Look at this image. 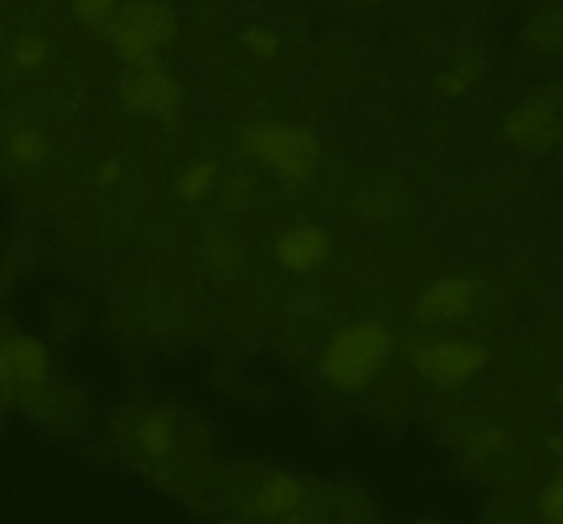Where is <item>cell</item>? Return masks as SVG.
<instances>
[{
  "label": "cell",
  "instance_id": "obj_19",
  "mask_svg": "<svg viewBox=\"0 0 563 524\" xmlns=\"http://www.w3.org/2000/svg\"><path fill=\"white\" fill-rule=\"evenodd\" d=\"M539 509L550 524H563V470L548 483L542 500H539Z\"/></svg>",
  "mask_w": 563,
  "mask_h": 524
},
{
  "label": "cell",
  "instance_id": "obj_6",
  "mask_svg": "<svg viewBox=\"0 0 563 524\" xmlns=\"http://www.w3.org/2000/svg\"><path fill=\"white\" fill-rule=\"evenodd\" d=\"M179 86L174 77L165 75L157 64L135 66L124 75L119 86V99L130 113L141 115H170L179 108Z\"/></svg>",
  "mask_w": 563,
  "mask_h": 524
},
{
  "label": "cell",
  "instance_id": "obj_17",
  "mask_svg": "<svg viewBox=\"0 0 563 524\" xmlns=\"http://www.w3.org/2000/svg\"><path fill=\"white\" fill-rule=\"evenodd\" d=\"M297 500V487L286 478H278V481L267 483L262 492V511L264 514H284L295 505Z\"/></svg>",
  "mask_w": 563,
  "mask_h": 524
},
{
  "label": "cell",
  "instance_id": "obj_10",
  "mask_svg": "<svg viewBox=\"0 0 563 524\" xmlns=\"http://www.w3.org/2000/svg\"><path fill=\"white\" fill-rule=\"evenodd\" d=\"M528 44L542 53H559L563 49V9H542L526 31Z\"/></svg>",
  "mask_w": 563,
  "mask_h": 524
},
{
  "label": "cell",
  "instance_id": "obj_8",
  "mask_svg": "<svg viewBox=\"0 0 563 524\" xmlns=\"http://www.w3.org/2000/svg\"><path fill=\"white\" fill-rule=\"evenodd\" d=\"M275 253L286 269L308 272L330 256V236L319 225H295L280 234Z\"/></svg>",
  "mask_w": 563,
  "mask_h": 524
},
{
  "label": "cell",
  "instance_id": "obj_15",
  "mask_svg": "<svg viewBox=\"0 0 563 524\" xmlns=\"http://www.w3.org/2000/svg\"><path fill=\"white\" fill-rule=\"evenodd\" d=\"M121 0H75V14L82 25H108L119 14Z\"/></svg>",
  "mask_w": 563,
  "mask_h": 524
},
{
  "label": "cell",
  "instance_id": "obj_13",
  "mask_svg": "<svg viewBox=\"0 0 563 524\" xmlns=\"http://www.w3.org/2000/svg\"><path fill=\"white\" fill-rule=\"evenodd\" d=\"M9 154L20 165H38L49 154V143L42 132L25 126V130H16L14 135H11Z\"/></svg>",
  "mask_w": 563,
  "mask_h": 524
},
{
  "label": "cell",
  "instance_id": "obj_3",
  "mask_svg": "<svg viewBox=\"0 0 563 524\" xmlns=\"http://www.w3.org/2000/svg\"><path fill=\"white\" fill-rule=\"evenodd\" d=\"M247 152L275 170L284 181H306L313 174L319 159V146L313 135L302 126L284 121H264L247 130Z\"/></svg>",
  "mask_w": 563,
  "mask_h": 524
},
{
  "label": "cell",
  "instance_id": "obj_20",
  "mask_svg": "<svg viewBox=\"0 0 563 524\" xmlns=\"http://www.w3.org/2000/svg\"><path fill=\"white\" fill-rule=\"evenodd\" d=\"M115 176H119V165H102V170H99V181H113Z\"/></svg>",
  "mask_w": 563,
  "mask_h": 524
},
{
  "label": "cell",
  "instance_id": "obj_4",
  "mask_svg": "<svg viewBox=\"0 0 563 524\" xmlns=\"http://www.w3.org/2000/svg\"><path fill=\"white\" fill-rule=\"evenodd\" d=\"M563 88L544 86L522 99L506 119L504 130L511 143L526 152H548L563 137Z\"/></svg>",
  "mask_w": 563,
  "mask_h": 524
},
{
  "label": "cell",
  "instance_id": "obj_1",
  "mask_svg": "<svg viewBox=\"0 0 563 524\" xmlns=\"http://www.w3.org/2000/svg\"><path fill=\"white\" fill-rule=\"evenodd\" d=\"M390 352V335L377 322H357L344 327L324 349L322 371L335 388L361 390L377 377Z\"/></svg>",
  "mask_w": 563,
  "mask_h": 524
},
{
  "label": "cell",
  "instance_id": "obj_18",
  "mask_svg": "<svg viewBox=\"0 0 563 524\" xmlns=\"http://www.w3.org/2000/svg\"><path fill=\"white\" fill-rule=\"evenodd\" d=\"M242 44H245L253 55H258V58H273L280 47L278 38H275V33L267 31V27H262V25L245 27V33H242Z\"/></svg>",
  "mask_w": 563,
  "mask_h": 524
},
{
  "label": "cell",
  "instance_id": "obj_12",
  "mask_svg": "<svg viewBox=\"0 0 563 524\" xmlns=\"http://www.w3.org/2000/svg\"><path fill=\"white\" fill-rule=\"evenodd\" d=\"M484 75V58L476 53H465L460 60H456L454 66H451L449 71H445L443 77H440V91L445 93V97H460V93H465L467 88L473 86V82L478 80V77Z\"/></svg>",
  "mask_w": 563,
  "mask_h": 524
},
{
  "label": "cell",
  "instance_id": "obj_7",
  "mask_svg": "<svg viewBox=\"0 0 563 524\" xmlns=\"http://www.w3.org/2000/svg\"><path fill=\"white\" fill-rule=\"evenodd\" d=\"M0 374H3V388H33L47 377V352L33 338H9L3 344L0 357Z\"/></svg>",
  "mask_w": 563,
  "mask_h": 524
},
{
  "label": "cell",
  "instance_id": "obj_11",
  "mask_svg": "<svg viewBox=\"0 0 563 524\" xmlns=\"http://www.w3.org/2000/svg\"><path fill=\"white\" fill-rule=\"evenodd\" d=\"M214 179H218V168H214V163L201 159V163H192L181 170L179 179H176L174 190L181 201H190V203L203 201V198L212 192Z\"/></svg>",
  "mask_w": 563,
  "mask_h": 524
},
{
  "label": "cell",
  "instance_id": "obj_14",
  "mask_svg": "<svg viewBox=\"0 0 563 524\" xmlns=\"http://www.w3.org/2000/svg\"><path fill=\"white\" fill-rule=\"evenodd\" d=\"M47 38L36 36V33H20V36L14 38V44H11V58H14V64L25 71L38 69V66L47 60Z\"/></svg>",
  "mask_w": 563,
  "mask_h": 524
},
{
  "label": "cell",
  "instance_id": "obj_5",
  "mask_svg": "<svg viewBox=\"0 0 563 524\" xmlns=\"http://www.w3.org/2000/svg\"><path fill=\"white\" fill-rule=\"evenodd\" d=\"M487 363V349L471 341H438L416 349L418 371L434 384H462L484 368Z\"/></svg>",
  "mask_w": 563,
  "mask_h": 524
},
{
  "label": "cell",
  "instance_id": "obj_2",
  "mask_svg": "<svg viewBox=\"0 0 563 524\" xmlns=\"http://www.w3.org/2000/svg\"><path fill=\"white\" fill-rule=\"evenodd\" d=\"M176 31V14L159 0H130L110 22L115 53L130 64V69L157 64V55L174 42Z\"/></svg>",
  "mask_w": 563,
  "mask_h": 524
},
{
  "label": "cell",
  "instance_id": "obj_21",
  "mask_svg": "<svg viewBox=\"0 0 563 524\" xmlns=\"http://www.w3.org/2000/svg\"><path fill=\"white\" fill-rule=\"evenodd\" d=\"M555 401H559V404L563 406V384H561L559 390H555Z\"/></svg>",
  "mask_w": 563,
  "mask_h": 524
},
{
  "label": "cell",
  "instance_id": "obj_9",
  "mask_svg": "<svg viewBox=\"0 0 563 524\" xmlns=\"http://www.w3.org/2000/svg\"><path fill=\"white\" fill-rule=\"evenodd\" d=\"M473 297H476V283L467 278H445L434 283L418 302V319L421 322H449V319L462 316L471 311Z\"/></svg>",
  "mask_w": 563,
  "mask_h": 524
},
{
  "label": "cell",
  "instance_id": "obj_16",
  "mask_svg": "<svg viewBox=\"0 0 563 524\" xmlns=\"http://www.w3.org/2000/svg\"><path fill=\"white\" fill-rule=\"evenodd\" d=\"M137 439H141L143 450H146L152 459H163L170 448L168 423L159 421V417H152V421H146L141 428H137Z\"/></svg>",
  "mask_w": 563,
  "mask_h": 524
}]
</instances>
